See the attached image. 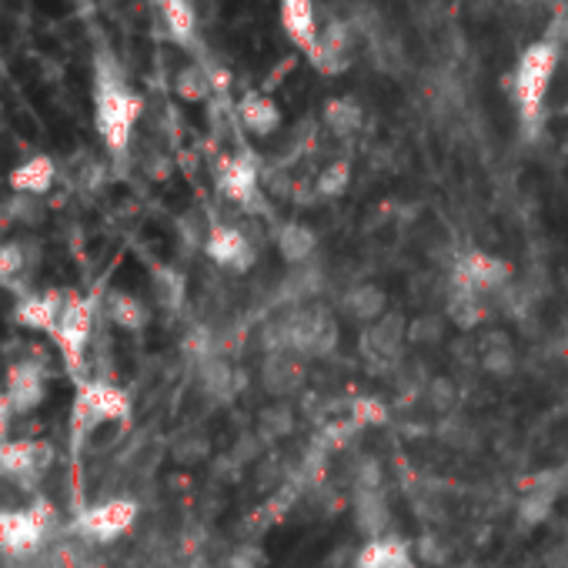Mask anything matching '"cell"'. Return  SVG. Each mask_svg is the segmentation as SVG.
Wrapping results in <instances>:
<instances>
[{
	"label": "cell",
	"mask_w": 568,
	"mask_h": 568,
	"mask_svg": "<svg viewBox=\"0 0 568 568\" xmlns=\"http://www.w3.org/2000/svg\"><path fill=\"white\" fill-rule=\"evenodd\" d=\"M104 314H107V321L114 328H121V331H141L151 321V308L131 291H110L107 304H104Z\"/></svg>",
	"instance_id": "obj_27"
},
{
	"label": "cell",
	"mask_w": 568,
	"mask_h": 568,
	"mask_svg": "<svg viewBox=\"0 0 568 568\" xmlns=\"http://www.w3.org/2000/svg\"><path fill=\"white\" fill-rule=\"evenodd\" d=\"M352 411H355V418H358V421H365V425H375V421H382V418H385L382 401H358Z\"/></svg>",
	"instance_id": "obj_44"
},
{
	"label": "cell",
	"mask_w": 568,
	"mask_h": 568,
	"mask_svg": "<svg viewBox=\"0 0 568 568\" xmlns=\"http://www.w3.org/2000/svg\"><path fill=\"white\" fill-rule=\"evenodd\" d=\"M438 435H441V441H448V444H469L475 435H472V425L465 421V418H444L441 421V428H438Z\"/></svg>",
	"instance_id": "obj_43"
},
{
	"label": "cell",
	"mask_w": 568,
	"mask_h": 568,
	"mask_svg": "<svg viewBox=\"0 0 568 568\" xmlns=\"http://www.w3.org/2000/svg\"><path fill=\"white\" fill-rule=\"evenodd\" d=\"M294 428H298V411L288 401H271L255 418V431L265 444H275V441L294 435Z\"/></svg>",
	"instance_id": "obj_28"
},
{
	"label": "cell",
	"mask_w": 568,
	"mask_h": 568,
	"mask_svg": "<svg viewBox=\"0 0 568 568\" xmlns=\"http://www.w3.org/2000/svg\"><path fill=\"white\" fill-rule=\"evenodd\" d=\"M341 311H345L355 324L362 328H372L375 321H382L392 308H388V291L382 285H372V281H358L345 291L341 298Z\"/></svg>",
	"instance_id": "obj_18"
},
{
	"label": "cell",
	"mask_w": 568,
	"mask_h": 568,
	"mask_svg": "<svg viewBox=\"0 0 568 568\" xmlns=\"http://www.w3.org/2000/svg\"><path fill=\"white\" fill-rule=\"evenodd\" d=\"M4 395L14 408V415H31L44 405L47 395V362L41 358H21L8 368Z\"/></svg>",
	"instance_id": "obj_11"
},
{
	"label": "cell",
	"mask_w": 568,
	"mask_h": 568,
	"mask_svg": "<svg viewBox=\"0 0 568 568\" xmlns=\"http://www.w3.org/2000/svg\"><path fill=\"white\" fill-rule=\"evenodd\" d=\"M28 245L31 242H0V281H18L34 265Z\"/></svg>",
	"instance_id": "obj_36"
},
{
	"label": "cell",
	"mask_w": 568,
	"mask_h": 568,
	"mask_svg": "<svg viewBox=\"0 0 568 568\" xmlns=\"http://www.w3.org/2000/svg\"><path fill=\"white\" fill-rule=\"evenodd\" d=\"M475 349H479V368L489 378H512L518 368V352H515V341L505 328H485L475 337Z\"/></svg>",
	"instance_id": "obj_13"
},
{
	"label": "cell",
	"mask_w": 568,
	"mask_h": 568,
	"mask_svg": "<svg viewBox=\"0 0 568 568\" xmlns=\"http://www.w3.org/2000/svg\"><path fill=\"white\" fill-rule=\"evenodd\" d=\"M94 321H97V301L67 291L64 308H61L57 324L51 328V334H54L57 349H61V355H64V362H67L71 372H81L84 368L87 345H90V337H94Z\"/></svg>",
	"instance_id": "obj_4"
},
{
	"label": "cell",
	"mask_w": 568,
	"mask_h": 568,
	"mask_svg": "<svg viewBox=\"0 0 568 568\" xmlns=\"http://www.w3.org/2000/svg\"><path fill=\"white\" fill-rule=\"evenodd\" d=\"M194 372H197V388H201L211 401H217V405L235 401V398L242 395V388H245L242 372H238L232 362H227L224 355H207V358H201V362L194 365Z\"/></svg>",
	"instance_id": "obj_14"
},
{
	"label": "cell",
	"mask_w": 568,
	"mask_h": 568,
	"mask_svg": "<svg viewBox=\"0 0 568 568\" xmlns=\"http://www.w3.org/2000/svg\"><path fill=\"white\" fill-rule=\"evenodd\" d=\"M64 298L67 291H37V294H24L18 301V321L28 324V328H37V331H51L57 324V314L64 308Z\"/></svg>",
	"instance_id": "obj_24"
},
{
	"label": "cell",
	"mask_w": 568,
	"mask_h": 568,
	"mask_svg": "<svg viewBox=\"0 0 568 568\" xmlns=\"http://www.w3.org/2000/svg\"><path fill=\"white\" fill-rule=\"evenodd\" d=\"M138 502L135 499H107L90 505L87 512L77 515L74 532L87 542L107 545V542H118L121 535H128L138 522Z\"/></svg>",
	"instance_id": "obj_7"
},
{
	"label": "cell",
	"mask_w": 568,
	"mask_h": 568,
	"mask_svg": "<svg viewBox=\"0 0 568 568\" xmlns=\"http://www.w3.org/2000/svg\"><path fill=\"white\" fill-rule=\"evenodd\" d=\"M538 4H561V0H538Z\"/></svg>",
	"instance_id": "obj_46"
},
{
	"label": "cell",
	"mask_w": 568,
	"mask_h": 568,
	"mask_svg": "<svg viewBox=\"0 0 568 568\" xmlns=\"http://www.w3.org/2000/svg\"><path fill=\"white\" fill-rule=\"evenodd\" d=\"M489 318V304L485 298L465 294V291H448V321H454L459 328L472 331Z\"/></svg>",
	"instance_id": "obj_30"
},
{
	"label": "cell",
	"mask_w": 568,
	"mask_h": 568,
	"mask_svg": "<svg viewBox=\"0 0 568 568\" xmlns=\"http://www.w3.org/2000/svg\"><path fill=\"white\" fill-rule=\"evenodd\" d=\"M352 515H355V528L362 535L372 538H385L392 528V505H388V492H352Z\"/></svg>",
	"instance_id": "obj_20"
},
{
	"label": "cell",
	"mask_w": 568,
	"mask_h": 568,
	"mask_svg": "<svg viewBox=\"0 0 568 568\" xmlns=\"http://www.w3.org/2000/svg\"><path fill=\"white\" fill-rule=\"evenodd\" d=\"M51 462H54V448L47 441H31V438L0 441V475L24 489H34L47 475Z\"/></svg>",
	"instance_id": "obj_8"
},
{
	"label": "cell",
	"mask_w": 568,
	"mask_h": 568,
	"mask_svg": "<svg viewBox=\"0 0 568 568\" xmlns=\"http://www.w3.org/2000/svg\"><path fill=\"white\" fill-rule=\"evenodd\" d=\"M408 565H411V545L398 535L365 542L352 561V568H408Z\"/></svg>",
	"instance_id": "obj_23"
},
{
	"label": "cell",
	"mask_w": 568,
	"mask_h": 568,
	"mask_svg": "<svg viewBox=\"0 0 568 568\" xmlns=\"http://www.w3.org/2000/svg\"><path fill=\"white\" fill-rule=\"evenodd\" d=\"M421 395H425V405L435 411V415H451L454 408H459L462 401V392L459 385H454V378L448 375H435L421 385Z\"/></svg>",
	"instance_id": "obj_34"
},
{
	"label": "cell",
	"mask_w": 568,
	"mask_h": 568,
	"mask_svg": "<svg viewBox=\"0 0 568 568\" xmlns=\"http://www.w3.org/2000/svg\"><path fill=\"white\" fill-rule=\"evenodd\" d=\"M349 187H352V161H345V158H334V161L324 164L321 174L314 178V194L324 197V201L341 197Z\"/></svg>",
	"instance_id": "obj_33"
},
{
	"label": "cell",
	"mask_w": 568,
	"mask_h": 568,
	"mask_svg": "<svg viewBox=\"0 0 568 568\" xmlns=\"http://www.w3.org/2000/svg\"><path fill=\"white\" fill-rule=\"evenodd\" d=\"M321 118H324V128L341 141L355 138L365 128V110L355 97H331L321 110Z\"/></svg>",
	"instance_id": "obj_26"
},
{
	"label": "cell",
	"mask_w": 568,
	"mask_h": 568,
	"mask_svg": "<svg viewBox=\"0 0 568 568\" xmlns=\"http://www.w3.org/2000/svg\"><path fill=\"white\" fill-rule=\"evenodd\" d=\"M238 121H242V128H245L248 135H255V138H271V135H278V128H281V107H278L268 94L251 90V94H245V97L238 100Z\"/></svg>",
	"instance_id": "obj_21"
},
{
	"label": "cell",
	"mask_w": 568,
	"mask_h": 568,
	"mask_svg": "<svg viewBox=\"0 0 568 568\" xmlns=\"http://www.w3.org/2000/svg\"><path fill=\"white\" fill-rule=\"evenodd\" d=\"M57 181V164L54 158L47 154H34L28 161H21L11 174H8V184L14 194H31V197H41L54 187Z\"/></svg>",
	"instance_id": "obj_22"
},
{
	"label": "cell",
	"mask_w": 568,
	"mask_h": 568,
	"mask_svg": "<svg viewBox=\"0 0 568 568\" xmlns=\"http://www.w3.org/2000/svg\"><path fill=\"white\" fill-rule=\"evenodd\" d=\"M411 555L421 558L425 565H435V568H444L448 565V548L441 545L438 535H418V542L411 545Z\"/></svg>",
	"instance_id": "obj_42"
},
{
	"label": "cell",
	"mask_w": 568,
	"mask_h": 568,
	"mask_svg": "<svg viewBox=\"0 0 568 568\" xmlns=\"http://www.w3.org/2000/svg\"><path fill=\"white\" fill-rule=\"evenodd\" d=\"M362 345H365V352L375 355V358H385V362L401 358V352H405V345H408V321H405V314L388 311L382 321H375L372 328H365Z\"/></svg>",
	"instance_id": "obj_15"
},
{
	"label": "cell",
	"mask_w": 568,
	"mask_h": 568,
	"mask_svg": "<svg viewBox=\"0 0 568 568\" xmlns=\"http://www.w3.org/2000/svg\"><path fill=\"white\" fill-rule=\"evenodd\" d=\"M308 61L328 77L345 74L352 67V61H355V28H352V21H328L321 28V34H318L314 47L308 51Z\"/></svg>",
	"instance_id": "obj_10"
},
{
	"label": "cell",
	"mask_w": 568,
	"mask_h": 568,
	"mask_svg": "<svg viewBox=\"0 0 568 568\" xmlns=\"http://www.w3.org/2000/svg\"><path fill=\"white\" fill-rule=\"evenodd\" d=\"M131 418V398L125 388H118L107 378H94V382H81L74 405H71V431L77 438L94 435L104 425H118Z\"/></svg>",
	"instance_id": "obj_3"
},
{
	"label": "cell",
	"mask_w": 568,
	"mask_h": 568,
	"mask_svg": "<svg viewBox=\"0 0 568 568\" xmlns=\"http://www.w3.org/2000/svg\"><path fill=\"white\" fill-rule=\"evenodd\" d=\"M141 97L128 84L121 64L114 54H94V125L110 158H125L135 141V128L141 121Z\"/></svg>",
	"instance_id": "obj_1"
},
{
	"label": "cell",
	"mask_w": 568,
	"mask_h": 568,
	"mask_svg": "<svg viewBox=\"0 0 568 568\" xmlns=\"http://www.w3.org/2000/svg\"><path fill=\"white\" fill-rule=\"evenodd\" d=\"M158 11H161V21L171 34L174 44L181 47H191L197 44V8H194V0H154Z\"/></svg>",
	"instance_id": "obj_25"
},
{
	"label": "cell",
	"mask_w": 568,
	"mask_h": 568,
	"mask_svg": "<svg viewBox=\"0 0 568 568\" xmlns=\"http://www.w3.org/2000/svg\"><path fill=\"white\" fill-rule=\"evenodd\" d=\"M204 255L214 268H224V271H235V275H245L255 268L258 261V245L242 232L238 224H211L207 232V242H204Z\"/></svg>",
	"instance_id": "obj_9"
},
{
	"label": "cell",
	"mask_w": 568,
	"mask_h": 568,
	"mask_svg": "<svg viewBox=\"0 0 568 568\" xmlns=\"http://www.w3.org/2000/svg\"><path fill=\"white\" fill-rule=\"evenodd\" d=\"M301 378H304L301 358H294V355H288V352L265 355L261 385H265V392H268L275 401H288V395H294V392L301 388Z\"/></svg>",
	"instance_id": "obj_19"
},
{
	"label": "cell",
	"mask_w": 568,
	"mask_h": 568,
	"mask_svg": "<svg viewBox=\"0 0 568 568\" xmlns=\"http://www.w3.org/2000/svg\"><path fill=\"white\" fill-rule=\"evenodd\" d=\"M555 499H558V489H555V485H535V489L522 499V505H518V522H522V525H538V522H545L548 512H551V505H555Z\"/></svg>",
	"instance_id": "obj_35"
},
{
	"label": "cell",
	"mask_w": 568,
	"mask_h": 568,
	"mask_svg": "<svg viewBox=\"0 0 568 568\" xmlns=\"http://www.w3.org/2000/svg\"><path fill=\"white\" fill-rule=\"evenodd\" d=\"M512 285V265L489 255V251H479V248H469L454 258V268H451V291H465V294H475V298H492V294H502L505 288Z\"/></svg>",
	"instance_id": "obj_5"
},
{
	"label": "cell",
	"mask_w": 568,
	"mask_h": 568,
	"mask_svg": "<svg viewBox=\"0 0 568 568\" xmlns=\"http://www.w3.org/2000/svg\"><path fill=\"white\" fill-rule=\"evenodd\" d=\"M207 454H211V438L201 428H184L171 441V459L178 465H197V462L207 459Z\"/></svg>",
	"instance_id": "obj_31"
},
{
	"label": "cell",
	"mask_w": 568,
	"mask_h": 568,
	"mask_svg": "<svg viewBox=\"0 0 568 568\" xmlns=\"http://www.w3.org/2000/svg\"><path fill=\"white\" fill-rule=\"evenodd\" d=\"M551 114H568V54L558 61V71L548 87V118Z\"/></svg>",
	"instance_id": "obj_40"
},
{
	"label": "cell",
	"mask_w": 568,
	"mask_h": 568,
	"mask_svg": "<svg viewBox=\"0 0 568 568\" xmlns=\"http://www.w3.org/2000/svg\"><path fill=\"white\" fill-rule=\"evenodd\" d=\"M11 418H14V408H11L8 395L0 392V441H4V438H8V431H11Z\"/></svg>",
	"instance_id": "obj_45"
},
{
	"label": "cell",
	"mask_w": 568,
	"mask_h": 568,
	"mask_svg": "<svg viewBox=\"0 0 568 568\" xmlns=\"http://www.w3.org/2000/svg\"><path fill=\"white\" fill-rule=\"evenodd\" d=\"M444 334V318L441 314H421L408 321V341L411 345H438Z\"/></svg>",
	"instance_id": "obj_39"
},
{
	"label": "cell",
	"mask_w": 568,
	"mask_h": 568,
	"mask_svg": "<svg viewBox=\"0 0 568 568\" xmlns=\"http://www.w3.org/2000/svg\"><path fill=\"white\" fill-rule=\"evenodd\" d=\"M385 489V465L378 454H358L352 465V492H382Z\"/></svg>",
	"instance_id": "obj_37"
},
{
	"label": "cell",
	"mask_w": 568,
	"mask_h": 568,
	"mask_svg": "<svg viewBox=\"0 0 568 568\" xmlns=\"http://www.w3.org/2000/svg\"><path fill=\"white\" fill-rule=\"evenodd\" d=\"M224 568H268V551L258 542H245L224 558Z\"/></svg>",
	"instance_id": "obj_41"
},
{
	"label": "cell",
	"mask_w": 568,
	"mask_h": 568,
	"mask_svg": "<svg viewBox=\"0 0 568 568\" xmlns=\"http://www.w3.org/2000/svg\"><path fill=\"white\" fill-rule=\"evenodd\" d=\"M318 291H321V271L311 268V265H304V268L288 271V278L278 285V301H281L285 308H294V304L314 301Z\"/></svg>",
	"instance_id": "obj_29"
},
{
	"label": "cell",
	"mask_w": 568,
	"mask_h": 568,
	"mask_svg": "<svg viewBox=\"0 0 568 568\" xmlns=\"http://www.w3.org/2000/svg\"><path fill=\"white\" fill-rule=\"evenodd\" d=\"M217 191L232 204L255 207L261 197V171L248 154H227L217 161Z\"/></svg>",
	"instance_id": "obj_12"
},
{
	"label": "cell",
	"mask_w": 568,
	"mask_h": 568,
	"mask_svg": "<svg viewBox=\"0 0 568 568\" xmlns=\"http://www.w3.org/2000/svg\"><path fill=\"white\" fill-rule=\"evenodd\" d=\"M154 294H158V304L168 308V311H178L187 298V285H184V275L181 271H171V268H161L154 271Z\"/></svg>",
	"instance_id": "obj_38"
},
{
	"label": "cell",
	"mask_w": 568,
	"mask_h": 568,
	"mask_svg": "<svg viewBox=\"0 0 568 568\" xmlns=\"http://www.w3.org/2000/svg\"><path fill=\"white\" fill-rule=\"evenodd\" d=\"M275 248L288 268H304L318 255V235H314V227L304 221H285L275 232Z\"/></svg>",
	"instance_id": "obj_17"
},
{
	"label": "cell",
	"mask_w": 568,
	"mask_h": 568,
	"mask_svg": "<svg viewBox=\"0 0 568 568\" xmlns=\"http://www.w3.org/2000/svg\"><path fill=\"white\" fill-rule=\"evenodd\" d=\"M214 90V77L201 67V64H187L174 74V94L187 104H201L207 100Z\"/></svg>",
	"instance_id": "obj_32"
},
{
	"label": "cell",
	"mask_w": 568,
	"mask_h": 568,
	"mask_svg": "<svg viewBox=\"0 0 568 568\" xmlns=\"http://www.w3.org/2000/svg\"><path fill=\"white\" fill-rule=\"evenodd\" d=\"M54 512L47 502H37L31 508H0V551L31 555L44 545L51 535Z\"/></svg>",
	"instance_id": "obj_6"
},
{
	"label": "cell",
	"mask_w": 568,
	"mask_h": 568,
	"mask_svg": "<svg viewBox=\"0 0 568 568\" xmlns=\"http://www.w3.org/2000/svg\"><path fill=\"white\" fill-rule=\"evenodd\" d=\"M565 57L561 51V37L558 34H545L535 44H528L515 64L512 74V100L518 107V118L525 135H535L545 118H548V87L551 77L558 71V61Z\"/></svg>",
	"instance_id": "obj_2"
},
{
	"label": "cell",
	"mask_w": 568,
	"mask_h": 568,
	"mask_svg": "<svg viewBox=\"0 0 568 568\" xmlns=\"http://www.w3.org/2000/svg\"><path fill=\"white\" fill-rule=\"evenodd\" d=\"M278 18H281V31L288 34V41L308 54L321 34L314 0H278Z\"/></svg>",
	"instance_id": "obj_16"
}]
</instances>
